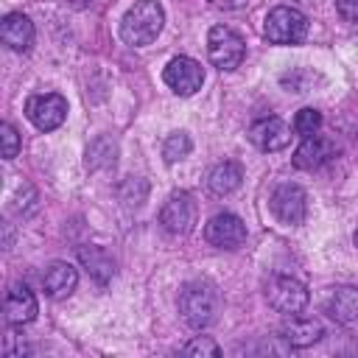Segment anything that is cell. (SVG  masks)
Segmentation results:
<instances>
[{"label":"cell","instance_id":"6da1fadb","mask_svg":"<svg viewBox=\"0 0 358 358\" xmlns=\"http://www.w3.org/2000/svg\"><path fill=\"white\" fill-rule=\"evenodd\" d=\"M218 310H221V294L213 282L193 280L179 291V313L190 327L196 330L210 327L218 319Z\"/></svg>","mask_w":358,"mask_h":358},{"label":"cell","instance_id":"7a4b0ae2","mask_svg":"<svg viewBox=\"0 0 358 358\" xmlns=\"http://www.w3.org/2000/svg\"><path fill=\"white\" fill-rule=\"evenodd\" d=\"M165 22V11L157 0H137L120 20V39L126 45H148L159 36Z\"/></svg>","mask_w":358,"mask_h":358},{"label":"cell","instance_id":"3957f363","mask_svg":"<svg viewBox=\"0 0 358 358\" xmlns=\"http://www.w3.org/2000/svg\"><path fill=\"white\" fill-rule=\"evenodd\" d=\"M263 36L274 45H299L308 36V17L299 8L277 6L266 14Z\"/></svg>","mask_w":358,"mask_h":358},{"label":"cell","instance_id":"277c9868","mask_svg":"<svg viewBox=\"0 0 358 358\" xmlns=\"http://www.w3.org/2000/svg\"><path fill=\"white\" fill-rule=\"evenodd\" d=\"M207 56L218 70H235L246 56V42L238 31L227 25H213L207 34Z\"/></svg>","mask_w":358,"mask_h":358},{"label":"cell","instance_id":"5b68a950","mask_svg":"<svg viewBox=\"0 0 358 358\" xmlns=\"http://www.w3.org/2000/svg\"><path fill=\"white\" fill-rule=\"evenodd\" d=\"M266 299H268V305H271L277 313L296 316V313L305 310L310 294H308L305 282H299L296 277L277 274V277H271L268 285H266Z\"/></svg>","mask_w":358,"mask_h":358},{"label":"cell","instance_id":"8992f818","mask_svg":"<svg viewBox=\"0 0 358 358\" xmlns=\"http://www.w3.org/2000/svg\"><path fill=\"white\" fill-rule=\"evenodd\" d=\"M25 117L39 129V131H53L64 123L67 117V101L59 92H45V95H31L25 103Z\"/></svg>","mask_w":358,"mask_h":358},{"label":"cell","instance_id":"52a82bcc","mask_svg":"<svg viewBox=\"0 0 358 358\" xmlns=\"http://www.w3.org/2000/svg\"><path fill=\"white\" fill-rule=\"evenodd\" d=\"M196 215H199V207L193 201L190 193L179 190V193H171L168 201L162 204L159 210V224L171 232V235H187L193 227H196Z\"/></svg>","mask_w":358,"mask_h":358},{"label":"cell","instance_id":"ba28073f","mask_svg":"<svg viewBox=\"0 0 358 358\" xmlns=\"http://www.w3.org/2000/svg\"><path fill=\"white\" fill-rule=\"evenodd\" d=\"M162 78H165V84H168L176 95L187 98V95H193V92L201 90V84H204V70H201V64H199L196 59H190V56H176V59H171V62L165 64Z\"/></svg>","mask_w":358,"mask_h":358},{"label":"cell","instance_id":"9c48e42d","mask_svg":"<svg viewBox=\"0 0 358 358\" xmlns=\"http://www.w3.org/2000/svg\"><path fill=\"white\" fill-rule=\"evenodd\" d=\"M204 238H207L210 246H215V249H229V252H232V249L243 246V241H246V224H243L235 213H218V215H213V218L207 221Z\"/></svg>","mask_w":358,"mask_h":358},{"label":"cell","instance_id":"30bf717a","mask_svg":"<svg viewBox=\"0 0 358 358\" xmlns=\"http://www.w3.org/2000/svg\"><path fill=\"white\" fill-rule=\"evenodd\" d=\"M271 213L277 215V221L296 227L305 221L308 215V196L299 185H280L271 193Z\"/></svg>","mask_w":358,"mask_h":358},{"label":"cell","instance_id":"8fae6325","mask_svg":"<svg viewBox=\"0 0 358 358\" xmlns=\"http://www.w3.org/2000/svg\"><path fill=\"white\" fill-rule=\"evenodd\" d=\"M249 140L260 151H280L291 143V126L285 120L268 115V117H260L249 126Z\"/></svg>","mask_w":358,"mask_h":358},{"label":"cell","instance_id":"7c38bea8","mask_svg":"<svg viewBox=\"0 0 358 358\" xmlns=\"http://www.w3.org/2000/svg\"><path fill=\"white\" fill-rule=\"evenodd\" d=\"M330 157H336V143L330 137H322V134H310V137H302V143L296 145L294 151V165L299 171H316L322 168Z\"/></svg>","mask_w":358,"mask_h":358},{"label":"cell","instance_id":"4fadbf2b","mask_svg":"<svg viewBox=\"0 0 358 358\" xmlns=\"http://www.w3.org/2000/svg\"><path fill=\"white\" fill-rule=\"evenodd\" d=\"M36 310H39V305H36V296H34V291L28 285L17 282V285L8 288L6 302H3V316H6L8 324H28V322H34Z\"/></svg>","mask_w":358,"mask_h":358},{"label":"cell","instance_id":"5bb4252c","mask_svg":"<svg viewBox=\"0 0 358 358\" xmlns=\"http://www.w3.org/2000/svg\"><path fill=\"white\" fill-rule=\"evenodd\" d=\"M76 285H78V271H76V266H70V263H64V260L50 263V266L45 268V274H42V291H45L50 299H64V296H70V294L76 291Z\"/></svg>","mask_w":358,"mask_h":358},{"label":"cell","instance_id":"9a60e30c","mask_svg":"<svg viewBox=\"0 0 358 358\" xmlns=\"http://www.w3.org/2000/svg\"><path fill=\"white\" fill-rule=\"evenodd\" d=\"M324 313L338 324H355L358 322V288L338 285L324 299Z\"/></svg>","mask_w":358,"mask_h":358},{"label":"cell","instance_id":"2e32d148","mask_svg":"<svg viewBox=\"0 0 358 358\" xmlns=\"http://www.w3.org/2000/svg\"><path fill=\"white\" fill-rule=\"evenodd\" d=\"M280 336H282L285 344H291L296 350H305V347L316 344L324 336V327H322L319 319H296V316H291V322H285L280 327Z\"/></svg>","mask_w":358,"mask_h":358},{"label":"cell","instance_id":"e0dca14e","mask_svg":"<svg viewBox=\"0 0 358 358\" xmlns=\"http://www.w3.org/2000/svg\"><path fill=\"white\" fill-rule=\"evenodd\" d=\"M0 39L11 50H28L34 42V22L25 14H6L0 22Z\"/></svg>","mask_w":358,"mask_h":358},{"label":"cell","instance_id":"ac0fdd59","mask_svg":"<svg viewBox=\"0 0 358 358\" xmlns=\"http://www.w3.org/2000/svg\"><path fill=\"white\" fill-rule=\"evenodd\" d=\"M241 182H243V168H241L238 162H232V159L218 162V165L210 171V176H207V185H210V190H213L215 196H229L232 190L241 187Z\"/></svg>","mask_w":358,"mask_h":358},{"label":"cell","instance_id":"d6986e66","mask_svg":"<svg viewBox=\"0 0 358 358\" xmlns=\"http://www.w3.org/2000/svg\"><path fill=\"white\" fill-rule=\"evenodd\" d=\"M78 260L87 266V271H90L98 282H106V280H112V274H115V263H112V257H109L101 246H81V249H78Z\"/></svg>","mask_w":358,"mask_h":358},{"label":"cell","instance_id":"ffe728a7","mask_svg":"<svg viewBox=\"0 0 358 358\" xmlns=\"http://www.w3.org/2000/svg\"><path fill=\"white\" fill-rule=\"evenodd\" d=\"M117 159V145L112 137H98L90 148H87V168L98 171V168H112Z\"/></svg>","mask_w":358,"mask_h":358},{"label":"cell","instance_id":"44dd1931","mask_svg":"<svg viewBox=\"0 0 358 358\" xmlns=\"http://www.w3.org/2000/svg\"><path fill=\"white\" fill-rule=\"evenodd\" d=\"M319 129H322V112H319V109L305 106V109L296 112V117H294V131H296L299 137H310V134H316Z\"/></svg>","mask_w":358,"mask_h":358},{"label":"cell","instance_id":"7402d4cb","mask_svg":"<svg viewBox=\"0 0 358 358\" xmlns=\"http://www.w3.org/2000/svg\"><path fill=\"white\" fill-rule=\"evenodd\" d=\"M190 148H193L190 137H187L185 131H173V134H168V140H165V145H162V157H165V162H176V159H182V157H187Z\"/></svg>","mask_w":358,"mask_h":358},{"label":"cell","instance_id":"603a6c76","mask_svg":"<svg viewBox=\"0 0 358 358\" xmlns=\"http://www.w3.org/2000/svg\"><path fill=\"white\" fill-rule=\"evenodd\" d=\"M182 352H185V355H210V358H218V355H221V347H218L210 336H196L193 341H187V344L182 347Z\"/></svg>","mask_w":358,"mask_h":358},{"label":"cell","instance_id":"cb8c5ba5","mask_svg":"<svg viewBox=\"0 0 358 358\" xmlns=\"http://www.w3.org/2000/svg\"><path fill=\"white\" fill-rule=\"evenodd\" d=\"M0 140H3V159H14L17 151H20V134L11 123L0 126Z\"/></svg>","mask_w":358,"mask_h":358},{"label":"cell","instance_id":"d4e9b609","mask_svg":"<svg viewBox=\"0 0 358 358\" xmlns=\"http://www.w3.org/2000/svg\"><path fill=\"white\" fill-rule=\"evenodd\" d=\"M336 8L347 22H358V0H336Z\"/></svg>","mask_w":358,"mask_h":358},{"label":"cell","instance_id":"484cf974","mask_svg":"<svg viewBox=\"0 0 358 358\" xmlns=\"http://www.w3.org/2000/svg\"><path fill=\"white\" fill-rule=\"evenodd\" d=\"M215 8H227V11H232V8H243L249 0H210Z\"/></svg>","mask_w":358,"mask_h":358},{"label":"cell","instance_id":"4316f807","mask_svg":"<svg viewBox=\"0 0 358 358\" xmlns=\"http://www.w3.org/2000/svg\"><path fill=\"white\" fill-rule=\"evenodd\" d=\"M355 246H358V229H355Z\"/></svg>","mask_w":358,"mask_h":358}]
</instances>
